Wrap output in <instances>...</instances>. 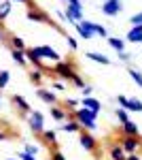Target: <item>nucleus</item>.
Segmentation results:
<instances>
[{"label":"nucleus","instance_id":"1","mask_svg":"<svg viewBox=\"0 0 142 160\" xmlns=\"http://www.w3.org/2000/svg\"><path fill=\"white\" fill-rule=\"evenodd\" d=\"M72 115H74V120L81 124V128L83 130H95L98 128V124H95V118H98V113H94L91 109H85V107H81V109H74L72 111Z\"/></svg>","mask_w":142,"mask_h":160},{"label":"nucleus","instance_id":"2","mask_svg":"<svg viewBox=\"0 0 142 160\" xmlns=\"http://www.w3.org/2000/svg\"><path fill=\"white\" fill-rule=\"evenodd\" d=\"M28 124H30V130L34 132V135H43V130H45V115L40 113V111H30V115H28Z\"/></svg>","mask_w":142,"mask_h":160},{"label":"nucleus","instance_id":"3","mask_svg":"<svg viewBox=\"0 0 142 160\" xmlns=\"http://www.w3.org/2000/svg\"><path fill=\"white\" fill-rule=\"evenodd\" d=\"M25 17H28V22H34V24H51V26H55V28H57V24H55V22H51L49 13H45L43 9H28Z\"/></svg>","mask_w":142,"mask_h":160},{"label":"nucleus","instance_id":"4","mask_svg":"<svg viewBox=\"0 0 142 160\" xmlns=\"http://www.w3.org/2000/svg\"><path fill=\"white\" fill-rule=\"evenodd\" d=\"M53 73L57 75L59 79H64V81H70L72 77H74V75H76V71H74V66H72L70 62H57V64H55V66H53Z\"/></svg>","mask_w":142,"mask_h":160},{"label":"nucleus","instance_id":"5","mask_svg":"<svg viewBox=\"0 0 142 160\" xmlns=\"http://www.w3.org/2000/svg\"><path fill=\"white\" fill-rule=\"evenodd\" d=\"M79 145L85 149V152H95L98 149V141L95 137L89 132V130H81L79 132Z\"/></svg>","mask_w":142,"mask_h":160},{"label":"nucleus","instance_id":"6","mask_svg":"<svg viewBox=\"0 0 142 160\" xmlns=\"http://www.w3.org/2000/svg\"><path fill=\"white\" fill-rule=\"evenodd\" d=\"M119 145L123 148L125 154H136V152L140 149V145H142V139L140 137H123V139L119 141Z\"/></svg>","mask_w":142,"mask_h":160},{"label":"nucleus","instance_id":"7","mask_svg":"<svg viewBox=\"0 0 142 160\" xmlns=\"http://www.w3.org/2000/svg\"><path fill=\"white\" fill-rule=\"evenodd\" d=\"M34 51L40 56V60H51V62H55V64L62 62V56L53 47H49V45H38V47H34Z\"/></svg>","mask_w":142,"mask_h":160},{"label":"nucleus","instance_id":"8","mask_svg":"<svg viewBox=\"0 0 142 160\" xmlns=\"http://www.w3.org/2000/svg\"><path fill=\"white\" fill-rule=\"evenodd\" d=\"M76 28V32H79V37L85 38V41H91L95 37L94 32V22H89V19H83V22H79V24L74 26Z\"/></svg>","mask_w":142,"mask_h":160},{"label":"nucleus","instance_id":"9","mask_svg":"<svg viewBox=\"0 0 142 160\" xmlns=\"http://www.w3.org/2000/svg\"><path fill=\"white\" fill-rule=\"evenodd\" d=\"M121 11H123L121 0H104V2H102V13L108 15V17H117Z\"/></svg>","mask_w":142,"mask_h":160},{"label":"nucleus","instance_id":"10","mask_svg":"<svg viewBox=\"0 0 142 160\" xmlns=\"http://www.w3.org/2000/svg\"><path fill=\"white\" fill-rule=\"evenodd\" d=\"M66 4H68V9H66V11L72 13V17L76 19V24H79V22H83V19H85V17H83V2H81V0H68Z\"/></svg>","mask_w":142,"mask_h":160},{"label":"nucleus","instance_id":"11","mask_svg":"<svg viewBox=\"0 0 142 160\" xmlns=\"http://www.w3.org/2000/svg\"><path fill=\"white\" fill-rule=\"evenodd\" d=\"M36 96H38L40 100H43L45 105H49V107H51V105H57V96H55V94H53L51 90L38 88V90H36Z\"/></svg>","mask_w":142,"mask_h":160},{"label":"nucleus","instance_id":"12","mask_svg":"<svg viewBox=\"0 0 142 160\" xmlns=\"http://www.w3.org/2000/svg\"><path fill=\"white\" fill-rule=\"evenodd\" d=\"M121 130H123V137H140V128H138V124L127 120V122L121 124Z\"/></svg>","mask_w":142,"mask_h":160},{"label":"nucleus","instance_id":"13","mask_svg":"<svg viewBox=\"0 0 142 160\" xmlns=\"http://www.w3.org/2000/svg\"><path fill=\"white\" fill-rule=\"evenodd\" d=\"M49 113H51V118L55 120V122H66L68 120V111L66 109H62L59 105H51V109H49Z\"/></svg>","mask_w":142,"mask_h":160},{"label":"nucleus","instance_id":"14","mask_svg":"<svg viewBox=\"0 0 142 160\" xmlns=\"http://www.w3.org/2000/svg\"><path fill=\"white\" fill-rule=\"evenodd\" d=\"M25 62H30L34 68H43V60H40V56L34 51V47H28L25 49Z\"/></svg>","mask_w":142,"mask_h":160},{"label":"nucleus","instance_id":"15","mask_svg":"<svg viewBox=\"0 0 142 160\" xmlns=\"http://www.w3.org/2000/svg\"><path fill=\"white\" fill-rule=\"evenodd\" d=\"M13 102H15V105H17V109L21 111V113H24V115H30V111H32V107H30V102H28V100L24 98V96H19V94H13Z\"/></svg>","mask_w":142,"mask_h":160},{"label":"nucleus","instance_id":"16","mask_svg":"<svg viewBox=\"0 0 142 160\" xmlns=\"http://www.w3.org/2000/svg\"><path fill=\"white\" fill-rule=\"evenodd\" d=\"M81 107H85V109H91L94 113H100V100L94 98V96H83V100H81Z\"/></svg>","mask_w":142,"mask_h":160},{"label":"nucleus","instance_id":"17","mask_svg":"<svg viewBox=\"0 0 142 160\" xmlns=\"http://www.w3.org/2000/svg\"><path fill=\"white\" fill-rule=\"evenodd\" d=\"M125 38H127L130 43H134V45H136V43H140V45H142V26H131Z\"/></svg>","mask_w":142,"mask_h":160},{"label":"nucleus","instance_id":"18","mask_svg":"<svg viewBox=\"0 0 142 160\" xmlns=\"http://www.w3.org/2000/svg\"><path fill=\"white\" fill-rule=\"evenodd\" d=\"M85 58L98 62V64H102V66H108V64H110V58L104 56V53H100V51H87V53H85Z\"/></svg>","mask_w":142,"mask_h":160},{"label":"nucleus","instance_id":"19","mask_svg":"<svg viewBox=\"0 0 142 160\" xmlns=\"http://www.w3.org/2000/svg\"><path fill=\"white\" fill-rule=\"evenodd\" d=\"M59 130H64V132H81L83 128H81V124L76 122V120H66L59 126Z\"/></svg>","mask_w":142,"mask_h":160},{"label":"nucleus","instance_id":"20","mask_svg":"<svg viewBox=\"0 0 142 160\" xmlns=\"http://www.w3.org/2000/svg\"><path fill=\"white\" fill-rule=\"evenodd\" d=\"M106 41H108V45L117 51V53H119V51H125V41H121L119 37H108Z\"/></svg>","mask_w":142,"mask_h":160},{"label":"nucleus","instance_id":"21","mask_svg":"<svg viewBox=\"0 0 142 160\" xmlns=\"http://www.w3.org/2000/svg\"><path fill=\"white\" fill-rule=\"evenodd\" d=\"M40 137H43V141H45V143H49V145H55V143H57V132H55V130H49V128H45Z\"/></svg>","mask_w":142,"mask_h":160},{"label":"nucleus","instance_id":"22","mask_svg":"<svg viewBox=\"0 0 142 160\" xmlns=\"http://www.w3.org/2000/svg\"><path fill=\"white\" fill-rule=\"evenodd\" d=\"M11 49H17V51H25V41L21 37H17V34H13L11 37Z\"/></svg>","mask_w":142,"mask_h":160},{"label":"nucleus","instance_id":"23","mask_svg":"<svg viewBox=\"0 0 142 160\" xmlns=\"http://www.w3.org/2000/svg\"><path fill=\"white\" fill-rule=\"evenodd\" d=\"M125 156H127V154L123 152V148H121L119 143L110 148V160H125Z\"/></svg>","mask_w":142,"mask_h":160},{"label":"nucleus","instance_id":"24","mask_svg":"<svg viewBox=\"0 0 142 160\" xmlns=\"http://www.w3.org/2000/svg\"><path fill=\"white\" fill-rule=\"evenodd\" d=\"M11 13V0H2L0 2V22H4Z\"/></svg>","mask_w":142,"mask_h":160},{"label":"nucleus","instance_id":"25","mask_svg":"<svg viewBox=\"0 0 142 160\" xmlns=\"http://www.w3.org/2000/svg\"><path fill=\"white\" fill-rule=\"evenodd\" d=\"M11 58L15 64H19V66H24L25 64V51H17V49H11Z\"/></svg>","mask_w":142,"mask_h":160},{"label":"nucleus","instance_id":"26","mask_svg":"<svg viewBox=\"0 0 142 160\" xmlns=\"http://www.w3.org/2000/svg\"><path fill=\"white\" fill-rule=\"evenodd\" d=\"M43 77H45V75H43V68H32V71H30V81L36 83V86L43 81Z\"/></svg>","mask_w":142,"mask_h":160},{"label":"nucleus","instance_id":"27","mask_svg":"<svg viewBox=\"0 0 142 160\" xmlns=\"http://www.w3.org/2000/svg\"><path fill=\"white\" fill-rule=\"evenodd\" d=\"M127 111H136V113H140V111H142V100L127 98Z\"/></svg>","mask_w":142,"mask_h":160},{"label":"nucleus","instance_id":"28","mask_svg":"<svg viewBox=\"0 0 142 160\" xmlns=\"http://www.w3.org/2000/svg\"><path fill=\"white\" fill-rule=\"evenodd\" d=\"M9 81H11V73L9 71H0V90H4L9 86Z\"/></svg>","mask_w":142,"mask_h":160},{"label":"nucleus","instance_id":"29","mask_svg":"<svg viewBox=\"0 0 142 160\" xmlns=\"http://www.w3.org/2000/svg\"><path fill=\"white\" fill-rule=\"evenodd\" d=\"M130 77H131V81H134L136 86H140V88H142V73H140V71H136V68H130Z\"/></svg>","mask_w":142,"mask_h":160},{"label":"nucleus","instance_id":"30","mask_svg":"<svg viewBox=\"0 0 142 160\" xmlns=\"http://www.w3.org/2000/svg\"><path fill=\"white\" fill-rule=\"evenodd\" d=\"M70 83H72L74 88H79V90H83V88H85V79H83V77H81L79 73H76V75H74V77L70 79Z\"/></svg>","mask_w":142,"mask_h":160},{"label":"nucleus","instance_id":"31","mask_svg":"<svg viewBox=\"0 0 142 160\" xmlns=\"http://www.w3.org/2000/svg\"><path fill=\"white\" fill-rule=\"evenodd\" d=\"M94 32H95V37L108 38V30L104 28V26H100V24H94Z\"/></svg>","mask_w":142,"mask_h":160},{"label":"nucleus","instance_id":"32","mask_svg":"<svg viewBox=\"0 0 142 160\" xmlns=\"http://www.w3.org/2000/svg\"><path fill=\"white\" fill-rule=\"evenodd\" d=\"M115 115L119 118V122H121V124H123V122H127V120H130V118H127V111L123 109V107H119V109L115 111Z\"/></svg>","mask_w":142,"mask_h":160},{"label":"nucleus","instance_id":"33","mask_svg":"<svg viewBox=\"0 0 142 160\" xmlns=\"http://www.w3.org/2000/svg\"><path fill=\"white\" fill-rule=\"evenodd\" d=\"M130 24H131V26H142V11L131 15V17H130Z\"/></svg>","mask_w":142,"mask_h":160},{"label":"nucleus","instance_id":"34","mask_svg":"<svg viewBox=\"0 0 142 160\" xmlns=\"http://www.w3.org/2000/svg\"><path fill=\"white\" fill-rule=\"evenodd\" d=\"M24 152H25V154H30V156H36V154H38V148H36L34 143H28V145L24 148Z\"/></svg>","mask_w":142,"mask_h":160},{"label":"nucleus","instance_id":"35","mask_svg":"<svg viewBox=\"0 0 142 160\" xmlns=\"http://www.w3.org/2000/svg\"><path fill=\"white\" fill-rule=\"evenodd\" d=\"M49 160H66V156H64L59 149H53V152H51V158H49Z\"/></svg>","mask_w":142,"mask_h":160},{"label":"nucleus","instance_id":"36","mask_svg":"<svg viewBox=\"0 0 142 160\" xmlns=\"http://www.w3.org/2000/svg\"><path fill=\"white\" fill-rule=\"evenodd\" d=\"M117 102H119V107H123V109L127 111V96H123V94H119V96H117Z\"/></svg>","mask_w":142,"mask_h":160},{"label":"nucleus","instance_id":"37","mask_svg":"<svg viewBox=\"0 0 142 160\" xmlns=\"http://www.w3.org/2000/svg\"><path fill=\"white\" fill-rule=\"evenodd\" d=\"M66 107H70L72 111L79 109V100H76V98H66Z\"/></svg>","mask_w":142,"mask_h":160},{"label":"nucleus","instance_id":"38","mask_svg":"<svg viewBox=\"0 0 142 160\" xmlns=\"http://www.w3.org/2000/svg\"><path fill=\"white\" fill-rule=\"evenodd\" d=\"M117 58H119L121 62H130V60H131V56L127 53V51H119V53H117Z\"/></svg>","mask_w":142,"mask_h":160},{"label":"nucleus","instance_id":"39","mask_svg":"<svg viewBox=\"0 0 142 160\" xmlns=\"http://www.w3.org/2000/svg\"><path fill=\"white\" fill-rule=\"evenodd\" d=\"M66 43H68L70 49H76V47H79V43H76V38H74V37H66Z\"/></svg>","mask_w":142,"mask_h":160},{"label":"nucleus","instance_id":"40","mask_svg":"<svg viewBox=\"0 0 142 160\" xmlns=\"http://www.w3.org/2000/svg\"><path fill=\"white\" fill-rule=\"evenodd\" d=\"M17 158L19 160H36V156H30V154H25V152H19Z\"/></svg>","mask_w":142,"mask_h":160},{"label":"nucleus","instance_id":"41","mask_svg":"<svg viewBox=\"0 0 142 160\" xmlns=\"http://www.w3.org/2000/svg\"><path fill=\"white\" fill-rule=\"evenodd\" d=\"M81 92H83V96H91V94H94V88H91V86H85Z\"/></svg>","mask_w":142,"mask_h":160},{"label":"nucleus","instance_id":"42","mask_svg":"<svg viewBox=\"0 0 142 160\" xmlns=\"http://www.w3.org/2000/svg\"><path fill=\"white\" fill-rule=\"evenodd\" d=\"M125 160H142V158L138 156V152H136V154H127V156H125Z\"/></svg>","mask_w":142,"mask_h":160},{"label":"nucleus","instance_id":"43","mask_svg":"<svg viewBox=\"0 0 142 160\" xmlns=\"http://www.w3.org/2000/svg\"><path fill=\"white\" fill-rule=\"evenodd\" d=\"M53 88H55V90H59V92H62V90H64V83H59V81H55V83H53Z\"/></svg>","mask_w":142,"mask_h":160},{"label":"nucleus","instance_id":"44","mask_svg":"<svg viewBox=\"0 0 142 160\" xmlns=\"http://www.w3.org/2000/svg\"><path fill=\"white\" fill-rule=\"evenodd\" d=\"M7 139H9V135H7V132H2V130H0V141H7Z\"/></svg>","mask_w":142,"mask_h":160},{"label":"nucleus","instance_id":"45","mask_svg":"<svg viewBox=\"0 0 142 160\" xmlns=\"http://www.w3.org/2000/svg\"><path fill=\"white\" fill-rule=\"evenodd\" d=\"M11 2H25L28 4V0H11Z\"/></svg>","mask_w":142,"mask_h":160},{"label":"nucleus","instance_id":"46","mask_svg":"<svg viewBox=\"0 0 142 160\" xmlns=\"http://www.w3.org/2000/svg\"><path fill=\"white\" fill-rule=\"evenodd\" d=\"M2 41H4V37H2V32H0V43H2Z\"/></svg>","mask_w":142,"mask_h":160},{"label":"nucleus","instance_id":"47","mask_svg":"<svg viewBox=\"0 0 142 160\" xmlns=\"http://www.w3.org/2000/svg\"><path fill=\"white\" fill-rule=\"evenodd\" d=\"M0 32H2V22H0Z\"/></svg>","mask_w":142,"mask_h":160},{"label":"nucleus","instance_id":"48","mask_svg":"<svg viewBox=\"0 0 142 160\" xmlns=\"http://www.w3.org/2000/svg\"><path fill=\"white\" fill-rule=\"evenodd\" d=\"M9 160H17V158H9Z\"/></svg>","mask_w":142,"mask_h":160},{"label":"nucleus","instance_id":"49","mask_svg":"<svg viewBox=\"0 0 142 160\" xmlns=\"http://www.w3.org/2000/svg\"><path fill=\"white\" fill-rule=\"evenodd\" d=\"M0 98H2V92H0Z\"/></svg>","mask_w":142,"mask_h":160},{"label":"nucleus","instance_id":"50","mask_svg":"<svg viewBox=\"0 0 142 160\" xmlns=\"http://www.w3.org/2000/svg\"><path fill=\"white\" fill-rule=\"evenodd\" d=\"M64 2H68V0H64Z\"/></svg>","mask_w":142,"mask_h":160},{"label":"nucleus","instance_id":"51","mask_svg":"<svg viewBox=\"0 0 142 160\" xmlns=\"http://www.w3.org/2000/svg\"><path fill=\"white\" fill-rule=\"evenodd\" d=\"M81 2H85V0H81Z\"/></svg>","mask_w":142,"mask_h":160}]
</instances>
